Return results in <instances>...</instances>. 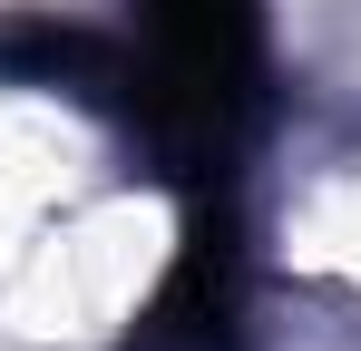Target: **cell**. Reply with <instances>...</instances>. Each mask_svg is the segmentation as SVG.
Listing matches in <instances>:
<instances>
[{"instance_id": "3", "label": "cell", "mask_w": 361, "mask_h": 351, "mask_svg": "<svg viewBox=\"0 0 361 351\" xmlns=\"http://www.w3.org/2000/svg\"><path fill=\"white\" fill-rule=\"evenodd\" d=\"M0 68H10L20 88H59V98H88V108H118L127 39L78 30V20H10V30H0Z\"/></svg>"}, {"instance_id": "2", "label": "cell", "mask_w": 361, "mask_h": 351, "mask_svg": "<svg viewBox=\"0 0 361 351\" xmlns=\"http://www.w3.org/2000/svg\"><path fill=\"white\" fill-rule=\"evenodd\" d=\"M185 244L166 264L157 302L137 312L127 351H244V234L235 195H185Z\"/></svg>"}, {"instance_id": "1", "label": "cell", "mask_w": 361, "mask_h": 351, "mask_svg": "<svg viewBox=\"0 0 361 351\" xmlns=\"http://www.w3.org/2000/svg\"><path fill=\"white\" fill-rule=\"evenodd\" d=\"M118 117L185 195H225L264 117V0H137Z\"/></svg>"}]
</instances>
